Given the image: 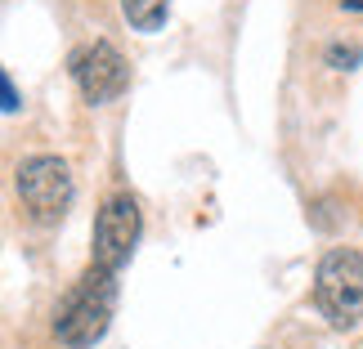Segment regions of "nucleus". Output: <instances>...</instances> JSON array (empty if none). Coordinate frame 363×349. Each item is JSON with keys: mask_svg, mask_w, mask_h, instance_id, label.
I'll return each instance as SVG.
<instances>
[{"mask_svg": "<svg viewBox=\"0 0 363 349\" xmlns=\"http://www.w3.org/2000/svg\"><path fill=\"white\" fill-rule=\"evenodd\" d=\"M18 198L27 206V215L40 219V224L63 219V211L72 206V171H67V161L50 157V152L27 157L18 166Z\"/></svg>", "mask_w": 363, "mask_h": 349, "instance_id": "obj_3", "label": "nucleus"}, {"mask_svg": "<svg viewBox=\"0 0 363 349\" xmlns=\"http://www.w3.org/2000/svg\"><path fill=\"white\" fill-rule=\"evenodd\" d=\"M0 99H5V113H18V90H13L9 72H0Z\"/></svg>", "mask_w": 363, "mask_h": 349, "instance_id": "obj_8", "label": "nucleus"}, {"mask_svg": "<svg viewBox=\"0 0 363 349\" xmlns=\"http://www.w3.org/2000/svg\"><path fill=\"white\" fill-rule=\"evenodd\" d=\"M113 309H117V273L104 264H90L54 314V336L67 349H90L94 341H104Z\"/></svg>", "mask_w": 363, "mask_h": 349, "instance_id": "obj_1", "label": "nucleus"}, {"mask_svg": "<svg viewBox=\"0 0 363 349\" xmlns=\"http://www.w3.org/2000/svg\"><path fill=\"white\" fill-rule=\"evenodd\" d=\"M363 50L359 45H332L328 50V67H337V72H350V67H359Z\"/></svg>", "mask_w": 363, "mask_h": 349, "instance_id": "obj_7", "label": "nucleus"}, {"mask_svg": "<svg viewBox=\"0 0 363 349\" xmlns=\"http://www.w3.org/2000/svg\"><path fill=\"white\" fill-rule=\"evenodd\" d=\"M72 81H77V90H81L86 103H108L130 86V67H125V59L117 54V45L94 40V45L72 54Z\"/></svg>", "mask_w": 363, "mask_h": 349, "instance_id": "obj_5", "label": "nucleus"}, {"mask_svg": "<svg viewBox=\"0 0 363 349\" xmlns=\"http://www.w3.org/2000/svg\"><path fill=\"white\" fill-rule=\"evenodd\" d=\"M314 304L332 327H354L363 318V251L332 246L314 269Z\"/></svg>", "mask_w": 363, "mask_h": 349, "instance_id": "obj_2", "label": "nucleus"}, {"mask_svg": "<svg viewBox=\"0 0 363 349\" xmlns=\"http://www.w3.org/2000/svg\"><path fill=\"white\" fill-rule=\"evenodd\" d=\"M345 9H350V13H359V9H363V0H345Z\"/></svg>", "mask_w": 363, "mask_h": 349, "instance_id": "obj_9", "label": "nucleus"}, {"mask_svg": "<svg viewBox=\"0 0 363 349\" xmlns=\"http://www.w3.org/2000/svg\"><path fill=\"white\" fill-rule=\"evenodd\" d=\"M139 229H144V219H139V202L130 198V193L108 198L99 219H94V264L121 273L125 264H130V256H135Z\"/></svg>", "mask_w": 363, "mask_h": 349, "instance_id": "obj_4", "label": "nucleus"}, {"mask_svg": "<svg viewBox=\"0 0 363 349\" xmlns=\"http://www.w3.org/2000/svg\"><path fill=\"white\" fill-rule=\"evenodd\" d=\"M121 13L135 32H157L171 13V0H121Z\"/></svg>", "mask_w": 363, "mask_h": 349, "instance_id": "obj_6", "label": "nucleus"}]
</instances>
